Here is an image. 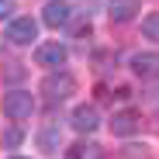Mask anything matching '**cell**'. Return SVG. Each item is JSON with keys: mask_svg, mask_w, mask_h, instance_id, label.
Masks as SVG:
<instances>
[{"mask_svg": "<svg viewBox=\"0 0 159 159\" xmlns=\"http://www.w3.org/2000/svg\"><path fill=\"white\" fill-rule=\"evenodd\" d=\"M128 159H145V145H128Z\"/></svg>", "mask_w": 159, "mask_h": 159, "instance_id": "15", "label": "cell"}, {"mask_svg": "<svg viewBox=\"0 0 159 159\" xmlns=\"http://www.w3.org/2000/svg\"><path fill=\"white\" fill-rule=\"evenodd\" d=\"M11 159H24V156H11Z\"/></svg>", "mask_w": 159, "mask_h": 159, "instance_id": "16", "label": "cell"}, {"mask_svg": "<svg viewBox=\"0 0 159 159\" xmlns=\"http://www.w3.org/2000/svg\"><path fill=\"white\" fill-rule=\"evenodd\" d=\"M139 7H142V0H107V17L111 24H128L139 14Z\"/></svg>", "mask_w": 159, "mask_h": 159, "instance_id": "7", "label": "cell"}, {"mask_svg": "<svg viewBox=\"0 0 159 159\" xmlns=\"http://www.w3.org/2000/svg\"><path fill=\"white\" fill-rule=\"evenodd\" d=\"M21 142H24V131L21 128H7L4 131V149H17Z\"/></svg>", "mask_w": 159, "mask_h": 159, "instance_id": "13", "label": "cell"}, {"mask_svg": "<svg viewBox=\"0 0 159 159\" xmlns=\"http://www.w3.org/2000/svg\"><path fill=\"white\" fill-rule=\"evenodd\" d=\"M66 59H69V52H66L62 42H45V45L35 48V62H38V66L59 69V66H66Z\"/></svg>", "mask_w": 159, "mask_h": 159, "instance_id": "5", "label": "cell"}, {"mask_svg": "<svg viewBox=\"0 0 159 159\" xmlns=\"http://www.w3.org/2000/svg\"><path fill=\"white\" fill-rule=\"evenodd\" d=\"M14 14V0H0V21Z\"/></svg>", "mask_w": 159, "mask_h": 159, "instance_id": "14", "label": "cell"}, {"mask_svg": "<svg viewBox=\"0 0 159 159\" xmlns=\"http://www.w3.org/2000/svg\"><path fill=\"white\" fill-rule=\"evenodd\" d=\"M42 93H45V100H48V104H62V100H69V97L76 93V80H73L66 69L48 73V76L42 80Z\"/></svg>", "mask_w": 159, "mask_h": 159, "instance_id": "1", "label": "cell"}, {"mask_svg": "<svg viewBox=\"0 0 159 159\" xmlns=\"http://www.w3.org/2000/svg\"><path fill=\"white\" fill-rule=\"evenodd\" d=\"M131 73L142 76V80L159 76V52H139V56H131Z\"/></svg>", "mask_w": 159, "mask_h": 159, "instance_id": "8", "label": "cell"}, {"mask_svg": "<svg viewBox=\"0 0 159 159\" xmlns=\"http://www.w3.org/2000/svg\"><path fill=\"white\" fill-rule=\"evenodd\" d=\"M100 156H104L100 145L97 142H87V139H80V142H73L66 149V159H100Z\"/></svg>", "mask_w": 159, "mask_h": 159, "instance_id": "10", "label": "cell"}, {"mask_svg": "<svg viewBox=\"0 0 159 159\" xmlns=\"http://www.w3.org/2000/svg\"><path fill=\"white\" fill-rule=\"evenodd\" d=\"M31 111H35V97H31V90H11V93H4V114H7L11 121L31 118Z\"/></svg>", "mask_w": 159, "mask_h": 159, "instance_id": "2", "label": "cell"}, {"mask_svg": "<svg viewBox=\"0 0 159 159\" xmlns=\"http://www.w3.org/2000/svg\"><path fill=\"white\" fill-rule=\"evenodd\" d=\"M4 38H7L11 45H31V42L38 38V21H35V17H14V21L7 24Z\"/></svg>", "mask_w": 159, "mask_h": 159, "instance_id": "3", "label": "cell"}, {"mask_svg": "<svg viewBox=\"0 0 159 159\" xmlns=\"http://www.w3.org/2000/svg\"><path fill=\"white\" fill-rule=\"evenodd\" d=\"M38 145H42L45 152H56V149L62 145V131H59L56 125H48V128L42 131V135H38Z\"/></svg>", "mask_w": 159, "mask_h": 159, "instance_id": "11", "label": "cell"}, {"mask_svg": "<svg viewBox=\"0 0 159 159\" xmlns=\"http://www.w3.org/2000/svg\"><path fill=\"white\" fill-rule=\"evenodd\" d=\"M111 131L114 135H135L139 131V114L135 111H118L111 118Z\"/></svg>", "mask_w": 159, "mask_h": 159, "instance_id": "9", "label": "cell"}, {"mask_svg": "<svg viewBox=\"0 0 159 159\" xmlns=\"http://www.w3.org/2000/svg\"><path fill=\"white\" fill-rule=\"evenodd\" d=\"M142 35L152 38V42H159V14H149V17L142 21Z\"/></svg>", "mask_w": 159, "mask_h": 159, "instance_id": "12", "label": "cell"}, {"mask_svg": "<svg viewBox=\"0 0 159 159\" xmlns=\"http://www.w3.org/2000/svg\"><path fill=\"white\" fill-rule=\"evenodd\" d=\"M42 21L48 24V28H66V24L73 21V4L69 0H48V4L42 7Z\"/></svg>", "mask_w": 159, "mask_h": 159, "instance_id": "4", "label": "cell"}, {"mask_svg": "<svg viewBox=\"0 0 159 159\" xmlns=\"http://www.w3.org/2000/svg\"><path fill=\"white\" fill-rule=\"evenodd\" d=\"M69 125L80 131V135H90V131L100 128V114H97L93 104H80V107L73 111V118H69Z\"/></svg>", "mask_w": 159, "mask_h": 159, "instance_id": "6", "label": "cell"}]
</instances>
